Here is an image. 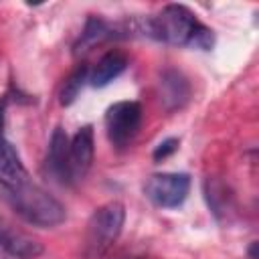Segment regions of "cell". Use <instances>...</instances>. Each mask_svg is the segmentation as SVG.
Returning a JSON list of instances; mask_svg holds the SVG:
<instances>
[{
  "label": "cell",
  "mask_w": 259,
  "mask_h": 259,
  "mask_svg": "<svg viewBox=\"0 0 259 259\" xmlns=\"http://www.w3.org/2000/svg\"><path fill=\"white\" fill-rule=\"evenodd\" d=\"M47 170L55 180L63 184H71L75 180L69 158V136L65 134L63 127H55L51 136L49 152H47Z\"/></svg>",
  "instance_id": "7"
},
{
  "label": "cell",
  "mask_w": 259,
  "mask_h": 259,
  "mask_svg": "<svg viewBox=\"0 0 259 259\" xmlns=\"http://www.w3.org/2000/svg\"><path fill=\"white\" fill-rule=\"evenodd\" d=\"M178 150V140L176 138H168V140H164V142H160L158 146H156V150H154V160L156 162H160V160H164V158H168L170 154H174Z\"/></svg>",
  "instance_id": "14"
},
{
  "label": "cell",
  "mask_w": 259,
  "mask_h": 259,
  "mask_svg": "<svg viewBox=\"0 0 259 259\" xmlns=\"http://www.w3.org/2000/svg\"><path fill=\"white\" fill-rule=\"evenodd\" d=\"M0 249L14 259H36L42 253V245L28 233L16 229L12 223L0 217Z\"/></svg>",
  "instance_id": "6"
},
{
  "label": "cell",
  "mask_w": 259,
  "mask_h": 259,
  "mask_svg": "<svg viewBox=\"0 0 259 259\" xmlns=\"http://www.w3.org/2000/svg\"><path fill=\"white\" fill-rule=\"evenodd\" d=\"M125 221V208L121 202H107L99 206L89 223H87V239H85V255L87 259H101L109 247L121 235Z\"/></svg>",
  "instance_id": "3"
},
{
  "label": "cell",
  "mask_w": 259,
  "mask_h": 259,
  "mask_svg": "<svg viewBox=\"0 0 259 259\" xmlns=\"http://www.w3.org/2000/svg\"><path fill=\"white\" fill-rule=\"evenodd\" d=\"M85 81H89V69H87L85 65H81V67L75 69V71L69 75V79L65 81V85H63V89H61V103H63V105H71V103L77 99L79 91L83 89Z\"/></svg>",
  "instance_id": "13"
},
{
  "label": "cell",
  "mask_w": 259,
  "mask_h": 259,
  "mask_svg": "<svg viewBox=\"0 0 259 259\" xmlns=\"http://www.w3.org/2000/svg\"><path fill=\"white\" fill-rule=\"evenodd\" d=\"M255 251H257V243L253 241L251 247H249V259H257V253H255Z\"/></svg>",
  "instance_id": "15"
},
{
  "label": "cell",
  "mask_w": 259,
  "mask_h": 259,
  "mask_svg": "<svg viewBox=\"0 0 259 259\" xmlns=\"http://www.w3.org/2000/svg\"><path fill=\"white\" fill-rule=\"evenodd\" d=\"M111 36H113V28H111L105 20H101V18H97V16H91V18L85 22V28H83L79 40L75 42L73 53H75V55H83V53L91 51L95 45H99V42H103V40H107V38H111Z\"/></svg>",
  "instance_id": "12"
},
{
  "label": "cell",
  "mask_w": 259,
  "mask_h": 259,
  "mask_svg": "<svg viewBox=\"0 0 259 259\" xmlns=\"http://www.w3.org/2000/svg\"><path fill=\"white\" fill-rule=\"evenodd\" d=\"M127 67V57L121 51H107L97 65L93 67V71L89 73V83L93 87H105L109 85L113 79H117Z\"/></svg>",
  "instance_id": "11"
},
{
  "label": "cell",
  "mask_w": 259,
  "mask_h": 259,
  "mask_svg": "<svg viewBox=\"0 0 259 259\" xmlns=\"http://www.w3.org/2000/svg\"><path fill=\"white\" fill-rule=\"evenodd\" d=\"M93 152H95L93 127L91 125H83L69 140V158H71V170H73L75 180L83 178L87 174V170L91 168Z\"/></svg>",
  "instance_id": "9"
},
{
  "label": "cell",
  "mask_w": 259,
  "mask_h": 259,
  "mask_svg": "<svg viewBox=\"0 0 259 259\" xmlns=\"http://www.w3.org/2000/svg\"><path fill=\"white\" fill-rule=\"evenodd\" d=\"M2 117H4V103L0 105V184L4 188H12L28 180L26 168L20 162L18 152L2 134Z\"/></svg>",
  "instance_id": "8"
},
{
  "label": "cell",
  "mask_w": 259,
  "mask_h": 259,
  "mask_svg": "<svg viewBox=\"0 0 259 259\" xmlns=\"http://www.w3.org/2000/svg\"><path fill=\"white\" fill-rule=\"evenodd\" d=\"M142 125V107L138 101H117L105 113L107 138L113 146H127L140 132Z\"/></svg>",
  "instance_id": "4"
},
{
  "label": "cell",
  "mask_w": 259,
  "mask_h": 259,
  "mask_svg": "<svg viewBox=\"0 0 259 259\" xmlns=\"http://www.w3.org/2000/svg\"><path fill=\"white\" fill-rule=\"evenodd\" d=\"M190 190V176L182 172H164V174H152L146 184L144 192L146 196L162 208H176L180 206Z\"/></svg>",
  "instance_id": "5"
},
{
  "label": "cell",
  "mask_w": 259,
  "mask_h": 259,
  "mask_svg": "<svg viewBox=\"0 0 259 259\" xmlns=\"http://www.w3.org/2000/svg\"><path fill=\"white\" fill-rule=\"evenodd\" d=\"M4 200L8 206L28 225L40 229H53L67 217L65 206L38 184L24 180L18 186L4 188Z\"/></svg>",
  "instance_id": "2"
},
{
  "label": "cell",
  "mask_w": 259,
  "mask_h": 259,
  "mask_svg": "<svg viewBox=\"0 0 259 259\" xmlns=\"http://www.w3.org/2000/svg\"><path fill=\"white\" fill-rule=\"evenodd\" d=\"M160 99L168 111L180 109L190 99V85L186 77L176 69H166L160 77Z\"/></svg>",
  "instance_id": "10"
},
{
  "label": "cell",
  "mask_w": 259,
  "mask_h": 259,
  "mask_svg": "<svg viewBox=\"0 0 259 259\" xmlns=\"http://www.w3.org/2000/svg\"><path fill=\"white\" fill-rule=\"evenodd\" d=\"M146 34L180 47H192L208 51L212 47V30L206 28L198 18L182 4H168L158 14L146 20Z\"/></svg>",
  "instance_id": "1"
}]
</instances>
